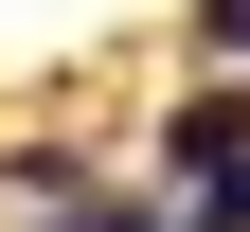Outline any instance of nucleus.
Returning a JSON list of instances; mask_svg holds the SVG:
<instances>
[{"mask_svg":"<svg viewBox=\"0 0 250 232\" xmlns=\"http://www.w3.org/2000/svg\"><path fill=\"white\" fill-rule=\"evenodd\" d=\"M179 179H197V232H250V107H179Z\"/></svg>","mask_w":250,"mask_h":232,"instance_id":"1","label":"nucleus"},{"mask_svg":"<svg viewBox=\"0 0 250 232\" xmlns=\"http://www.w3.org/2000/svg\"><path fill=\"white\" fill-rule=\"evenodd\" d=\"M197 36H214V54H250V0H197Z\"/></svg>","mask_w":250,"mask_h":232,"instance_id":"2","label":"nucleus"}]
</instances>
